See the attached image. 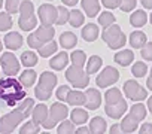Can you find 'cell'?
I'll return each instance as SVG.
<instances>
[{
  "instance_id": "5bb4252c",
  "label": "cell",
  "mask_w": 152,
  "mask_h": 134,
  "mask_svg": "<svg viewBox=\"0 0 152 134\" xmlns=\"http://www.w3.org/2000/svg\"><path fill=\"white\" fill-rule=\"evenodd\" d=\"M69 60H70V55H69L66 51H63V52H58L55 57L51 58L49 66L52 67L54 70H63L64 67L69 64Z\"/></svg>"
},
{
  "instance_id": "6da1fadb",
  "label": "cell",
  "mask_w": 152,
  "mask_h": 134,
  "mask_svg": "<svg viewBox=\"0 0 152 134\" xmlns=\"http://www.w3.org/2000/svg\"><path fill=\"white\" fill-rule=\"evenodd\" d=\"M26 88L20 81H15L14 76H8L6 79L0 81V106H15L23 98H26Z\"/></svg>"
},
{
  "instance_id": "9c48e42d",
  "label": "cell",
  "mask_w": 152,
  "mask_h": 134,
  "mask_svg": "<svg viewBox=\"0 0 152 134\" xmlns=\"http://www.w3.org/2000/svg\"><path fill=\"white\" fill-rule=\"evenodd\" d=\"M37 14H39L40 23H42L43 25H52V24L57 21V14H58V11H57L55 6H52V5H49V3H45V5H40V6H39Z\"/></svg>"
},
{
  "instance_id": "83f0119b",
  "label": "cell",
  "mask_w": 152,
  "mask_h": 134,
  "mask_svg": "<svg viewBox=\"0 0 152 134\" xmlns=\"http://www.w3.org/2000/svg\"><path fill=\"white\" fill-rule=\"evenodd\" d=\"M102 64H103V60H102L99 55H93V57H90L88 61H87V70H85V72H87L88 75L97 73V72L100 70Z\"/></svg>"
},
{
  "instance_id": "ba28073f",
  "label": "cell",
  "mask_w": 152,
  "mask_h": 134,
  "mask_svg": "<svg viewBox=\"0 0 152 134\" xmlns=\"http://www.w3.org/2000/svg\"><path fill=\"white\" fill-rule=\"evenodd\" d=\"M118 79H119V72L115 67L109 66V67H104L103 72L96 78V84L99 88H107V87L113 85Z\"/></svg>"
},
{
  "instance_id": "ac0fdd59",
  "label": "cell",
  "mask_w": 152,
  "mask_h": 134,
  "mask_svg": "<svg viewBox=\"0 0 152 134\" xmlns=\"http://www.w3.org/2000/svg\"><path fill=\"white\" fill-rule=\"evenodd\" d=\"M82 9L90 18H94L100 12V2L99 0H81Z\"/></svg>"
},
{
  "instance_id": "d6986e66",
  "label": "cell",
  "mask_w": 152,
  "mask_h": 134,
  "mask_svg": "<svg viewBox=\"0 0 152 134\" xmlns=\"http://www.w3.org/2000/svg\"><path fill=\"white\" fill-rule=\"evenodd\" d=\"M49 115V109L45 106V104H37L36 107H33V112H31V116H33V121L39 125H42V122L48 118Z\"/></svg>"
},
{
  "instance_id": "db71d44e",
  "label": "cell",
  "mask_w": 152,
  "mask_h": 134,
  "mask_svg": "<svg viewBox=\"0 0 152 134\" xmlns=\"http://www.w3.org/2000/svg\"><path fill=\"white\" fill-rule=\"evenodd\" d=\"M121 131V124H113L110 127V133H119Z\"/></svg>"
},
{
  "instance_id": "b9f144b4",
  "label": "cell",
  "mask_w": 152,
  "mask_h": 134,
  "mask_svg": "<svg viewBox=\"0 0 152 134\" xmlns=\"http://www.w3.org/2000/svg\"><path fill=\"white\" fill-rule=\"evenodd\" d=\"M12 27V18H11V14L9 12H3L0 14V31H5V30H9Z\"/></svg>"
},
{
  "instance_id": "1f68e13d",
  "label": "cell",
  "mask_w": 152,
  "mask_h": 134,
  "mask_svg": "<svg viewBox=\"0 0 152 134\" xmlns=\"http://www.w3.org/2000/svg\"><path fill=\"white\" fill-rule=\"evenodd\" d=\"M104 100H106V104H115V103H119L122 100V94L118 88H110L106 91Z\"/></svg>"
},
{
  "instance_id": "7a4b0ae2",
  "label": "cell",
  "mask_w": 152,
  "mask_h": 134,
  "mask_svg": "<svg viewBox=\"0 0 152 134\" xmlns=\"http://www.w3.org/2000/svg\"><path fill=\"white\" fill-rule=\"evenodd\" d=\"M102 39L109 45L110 49H121L125 45V42H127L125 34L121 31V27L119 25H113V24L103 30Z\"/></svg>"
},
{
  "instance_id": "60d3db41",
  "label": "cell",
  "mask_w": 152,
  "mask_h": 134,
  "mask_svg": "<svg viewBox=\"0 0 152 134\" xmlns=\"http://www.w3.org/2000/svg\"><path fill=\"white\" fill-rule=\"evenodd\" d=\"M40 131V125L36 124L34 121H28L26 122L21 128H20V133L21 134H27V133H39Z\"/></svg>"
},
{
  "instance_id": "91938a15",
  "label": "cell",
  "mask_w": 152,
  "mask_h": 134,
  "mask_svg": "<svg viewBox=\"0 0 152 134\" xmlns=\"http://www.w3.org/2000/svg\"><path fill=\"white\" fill-rule=\"evenodd\" d=\"M3 6V0H0V8H2Z\"/></svg>"
},
{
  "instance_id": "c3c4849f",
  "label": "cell",
  "mask_w": 152,
  "mask_h": 134,
  "mask_svg": "<svg viewBox=\"0 0 152 134\" xmlns=\"http://www.w3.org/2000/svg\"><path fill=\"white\" fill-rule=\"evenodd\" d=\"M51 94L52 92H49V91H46V90H43V88H40V87H36V90H34V95L39 98V100H48L49 97H51Z\"/></svg>"
},
{
  "instance_id": "f6af8a7d",
  "label": "cell",
  "mask_w": 152,
  "mask_h": 134,
  "mask_svg": "<svg viewBox=\"0 0 152 134\" xmlns=\"http://www.w3.org/2000/svg\"><path fill=\"white\" fill-rule=\"evenodd\" d=\"M140 54H142L143 60L152 61V42H146V43L140 48Z\"/></svg>"
},
{
  "instance_id": "74e56055",
  "label": "cell",
  "mask_w": 152,
  "mask_h": 134,
  "mask_svg": "<svg viewBox=\"0 0 152 134\" xmlns=\"http://www.w3.org/2000/svg\"><path fill=\"white\" fill-rule=\"evenodd\" d=\"M131 73L136 76V78H143L146 73H148V66L143 63V61H136L131 67Z\"/></svg>"
},
{
  "instance_id": "d590c367",
  "label": "cell",
  "mask_w": 152,
  "mask_h": 134,
  "mask_svg": "<svg viewBox=\"0 0 152 134\" xmlns=\"http://www.w3.org/2000/svg\"><path fill=\"white\" fill-rule=\"evenodd\" d=\"M33 107H34V100H33V98H28V97L23 98V100L20 101V104H18V109L24 113L26 118H28V115L33 112Z\"/></svg>"
},
{
  "instance_id": "ee69618b",
  "label": "cell",
  "mask_w": 152,
  "mask_h": 134,
  "mask_svg": "<svg viewBox=\"0 0 152 134\" xmlns=\"http://www.w3.org/2000/svg\"><path fill=\"white\" fill-rule=\"evenodd\" d=\"M21 3H23V0H6V3H5L6 12H9V14H17V12L20 11Z\"/></svg>"
},
{
  "instance_id": "7dc6e473",
  "label": "cell",
  "mask_w": 152,
  "mask_h": 134,
  "mask_svg": "<svg viewBox=\"0 0 152 134\" xmlns=\"http://www.w3.org/2000/svg\"><path fill=\"white\" fill-rule=\"evenodd\" d=\"M69 91H70L69 85H61V87L57 90L55 95H57V98H58L60 101H66V98H67V95H69Z\"/></svg>"
},
{
  "instance_id": "4fadbf2b",
  "label": "cell",
  "mask_w": 152,
  "mask_h": 134,
  "mask_svg": "<svg viewBox=\"0 0 152 134\" xmlns=\"http://www.w3.org/2000/svg\"><path fill=\"white\" fill-rule=\"evenodd\" d=\"M54 34H55L54 27H52V25H43V24L34 31V36L39 39V42H40L42 45L46 43V42H49V40H52Z\"/></svg>"
},
{
  "instance_id": "4316f807",
  "label": "cell",
  "mask_w": 152,
  "mask_h": 134,
  "mask_svg": "<svg viewBox=\"0 0 152 134\" xmlns=\"http://www.w3.org/2000/svg\"><path fill=\"white\" fill-rule=\"evenodd\" d=\"M106 128H107L106 121H104L102 116H94V118L90 121V133H96V134L104 133Z\"/></svg>"
},
{
  "instance_id": "e0dca14e",
  "label": "cell",
  "mask_w": 152,
  "mask_h": 134,
  "mask_svg": "<svg viewBox=\"0 0 152 134\" xmlns=\"http://www.w3.org/2000/svg\"><path fill=\"white\" fill-rule=\"evenodd\" d=\"M23 45V36L17 31H11L5 36V46L8 49H18Z\"/></svg>"
},
{
  "instance_id": "52a82bcc",
  "label": "cell",
  "mask_w": 152,
  "mask_h": 134,
  "mask_svg": "<svg viewBox=\"0 0 152 134\" xmlns=\"http://www.w3.org/2000/svg\"><path fill=\"white\" fill-rule=\"evenodd\" d=\"M0 64H2V69L6 76H17V73H20L21 63L12 52H5L0 58Z\"/></svg>"
},
{
  "instance_id": "be15d7a7",
  "label": "cell",
  "mask_w": 152,
  "mask_h": 134,
  "mask_svg": "<svg viewBox=\"0 0 152 134\" xmlns=\"http://www.w3.org/2000/svg\"><path fill=\"white\" fill-rule=\"evenodd\" d=\"M48 2H51V0H48Z\"/></svg>"
},
{
  "instance_id": "8fae6325",
  "label": "cell",
  "mask_w": 152,
  "mask_h": 134,
  "mask_svg": "<svg viewBox=\"0 0 152 134\" xmlns=\"http://www.w3.org/2000/svg\"><path fill=\"white\" fill-rule=\"evenodd\" d=\"M85 95H87V101L84 104L85 109L96 110V109L100 107V104H102V94H100V91L97 88H88Z\"/></svg>"
},
{
  "instance_id": "2e32d148",
  "label": "cell",
  "mask_w": 152,
  "mask_h": 134,
  "mask_svg": "<svg viewBox=\"0 0 152 134\" xmlns=\"http://www.w3.org/2000/svg\"><path fill=\"white\" fill-rule=\"evenodd\" d=\"M113 60H115L119 66L127 67V66H130V64L134 61V54H133L131 49H122V51H119V52L115 54Z\"/></svg>"
},
{
  "instance_id": "7c38bea8",
  "label": "cell",
  "mask_w": 152,
  "mask_h": 134,
  "mask_svg": "<svg viewBox=\"0 0 152 134\" xmlns=\"http://www.w3.org/2000/svg\"><path fill=\"white\" fill-rule=\"evenodd\" d=\"M55 85H57V76H55V73H52V72H43L40 75L39 85L37 87H40V88L52 92V90L55 88Z\"/></svg>"
},
{
  "instance_id": "6125c7cd",
  "label": "cell",
  "mask_w": 152,
  "mask_h": 134,
  "mask_svg": "<svg viewBox=\"0 0 152 134\" xmlns=\"http://www.w3.org/2000/svg\"><path fill=\"white\" fill-rule=\"evenodd\" d=\"M151 76H152V69H151Z\"/></svg>"
},
{
  "instance_id": "836d02e7",
  "label": "cell",
  "mask_w": 152,
  "mask_h": 134,
  "mask_svg": "<svg viewBox=\"0 0 152 134\" xmlns=\"http://www.w3.org/2000/svg\"><path fill=\"white\" fill-rule=\"evenodd\" d=\"M18 25L21 27V30H24V31H30V30L36 28V25H37V20H36L34 15H33V17H28V18H21V17H20V20H18Z\"/></svg>"
},
{
  "instance_id": "30bf717a",
  "label": "cell",
  "mask_w": 152,
  "mask_h": 134,
  "mask_svg": "<svg viewBox=\"0 0 152 134\" xmlns=\"http://www.w3.org/2000/svg\"><path fill=\"white\" fill-rule=\"evenodd\" d=\"M128 106H127V101L122 98L119 103H115V104H106L104 107V112L109 118L112 119H121L124 116V113L127 112Z\"/></svg>"
},
{
  "instance_id": "e575fe53",
  "label": "cell",
  "mask_w": 152,
  "mask_h": 134,
  "mask_svg": "<svg viewBox=\"0 0 152 134\" xmlns=\"http://www.w3.org/2000/svg\"><path fill=\"white\" fill-rule=\"evenodd\" d=\"M20 61H21V64L26 66V67H33V66L37 64V55H36L33 51H26V52H23Z\"/></svg>"
},
{
  "instance_id": "bcb514c9",
  "label": "cell",
  "mask_w": 152,
  "mask_h": 134,
  "mask_svg": "<svg viewBox=\"0 0 152 134\" xmlns=\"http://www.w3.org/2000/svg\"><path fill=\"white\" fill-rule=\"evenodd\" d=\"M136 0H121V5H119V9L122 12H131L134 8H136Z\"/></svg>"
},
{
  "instance_id": "cb8c5ba5",
  "label": "cell",
  "mask_w": 152,
  "mask_h": 134,
  "mask_svg": "<svg viewBox=\"0 0 152 134\" xmlns=\"http://www.w3.org/2000/svg\"><path fill=\"white\" fill-rule=\"evenodd\" d=\"M20 82L24 88H30L34 82H36V72L28 69L27 67V70H24L21 75H20Z\"/></svg>"
},
{
  "instance_id": "603a6c76",
  "label": "cell",
  "mask_w": 152,
  "mask_h": 134,
  "mask_svg": "<svg viewBox=\"0 0 152 134\" xmlns=\"http://www.w3.org/2000/svg\"><path fill=\"white\" fill-rule=\"evenodd\" d=\"M70 119L75 125H82L88 121V112L85 109H73L70 113Z\"/></svg>"
},
{
  "instance_id": "681fc988",
  "label": "cell",
  "mask_w": 152,
  "mask_h": 134,
  "mask_svg": "<svg viewBox=\"0 0 152 134\" xmlns=\"http://www.w3.org/2000/svg\"><path fill=\"white\" fill-rule=\"evenodd\" d=\"M102 5L107 9H116L121 5V0H102Z\"/></svg>"
},
{
  "instance_id": "6f0895ef",
  "label": "cell",
  "mask_w": 152,
  "mask_h": 134,
  "mask_svg": "<svg viewBox=\"0 0 152 134\" xmlns=\"http://www.w3.org/2000/svg\"><path fill=\"white\" fill-rule=\"evenodd\" d=\"M148 109H149V112L152 113V95L148 98Z\"/></svg>"
},
{
  "instance_id": "9a60e30c",
  "label": "cell",
  "mask_w": 152,
  "mask_h": 134,
  "mask_svg": "<svg viewBox=\"0 0 152 134\" xmlns=\"http://www.w3.org/2000/svg\"><path fill=\"white\" fill-rule=\"evenodd\" d=\"M66 101L70 106H84L87 101V95H85V92H82L79 90H73V91H69Z\"/></svg>"
},
{
  "instance_id": "8992f818",
  "label": "cell",
  "mask_w": 152,
  "mask_h": 134,
  "mask_svg": "<svg viewBox=\"0 0 152 134\" xmlns=\"http://www.w3.org/2000/svg\"><path fill=\"white\" fill-rule=\"evenodd\" d=\"M124 94L133 101H143L148 98V91L133 79H130L124 84Z\"/></svg>"
},
{
  "instance_id": "f907efd6",
  "label": "cell",
  "mask_w": 152,
  "mask_h": 134,
  "mask_svg": "<svg viewBox=\"0 0 152 134\" xmlns=\"http://www.w3.org/2000/svg\"><path fill=\"white\" fill-rule=\"evenodd\" d=\"M140 133H143V134H151L152 133V124H149V122H145L142 127H140V130H139Z\"/></svg>"
},
{
  "instance_id": "ab89813d",
  "label": "cell",
  "mask_w": 152,
  "mask_h": 134,
  "mask_svg": "<svg viewBox=\"0 0 152 134\" xmlns=\"http://www.w3.org/2000/svg\"><path fill=\"white\" fill-rule=\"evenodd\" d=\"M99 23L103 28H106V27H109L115 23V15L110 14V12H102L100 17H99Z\"/></svg>"
},
{
  "instance_id": "f35d334b",
  "label": "cell",
  "mask_w": 152,
  "mask_h": 134,
  "mask_svg": "<svg viewBox=\"0 0 152 134\" xmlns=\"http://www.w3.org/2000/svg\"><path fill=\"white\" fill-rule=\"evenodd\" d=\"M57 11H58V14H57V21H55V24L64 25L66 23H69V14H70V12L66 9V6L61 5V6L57 8Z\"/></svg>"
},
{
  "instance_id": "9f6ffc18",
  "label": "cell",
  "mask_w": 152,
  "mask_h": 134,
  "mask_svg": "<svg viewBox=\"0 0 152 134\" xmlns=\"http://www.w3.org/2000/svg\"><path fill=\"white\" fill-rule=\"evenodd\" d=\"M146 85H148V90H151V91H152V76H149V78H148Z\"/></svg>"
},
{
  "instance_id": "d4e9b609",
  "label": "cell",
  "mask_w": 152,
  "mask_h": 134,
  "mask_svg": "<svg viewBox=\"0 0 152 134\" xmlns=\"http://www.w3.org/2000/svg\"><path fill=\"white\" fill-rule=\"evenodd\" d=\"M82 37L85 42H94L99 37V27L96 24H88L82 28Z\"/></svg>"
},
{
  "instance_id": "3957f363",
  "label": "cell",
  "mask_w": 152,
  "mask_h": 134,
  "mask_svg": "<svg viewBox=\"0 0 152 134\" xmlns=\"http://www.w3.org/2000/svg\"><path fill=\"white\" fill-rule=\"evenodd\" d=\"M66 79L78 90L87 88L90 84V75L84 70V67H78L73 64L66 70Z\"/></svg>"
},
{
  "instance_id": "f5cc1de1",
  "label": "cell",
  "mask_w": 152,
  "mask_h": 134,
  "mask_svg": "<svg viewBox=\"0 0 152 134\" xmlns=\"http://www.w3.org/2000/svg\"><path fill=\"white\" fill-rule=\"evenodd\" d=\"M142 6L145 9H152V0H142Z\"/></svg>"
},
{
  "instance_id": "7bdbcfd3",
  "label": "cell",
  "mask_w": 152,
  "mask_h": 134,
  "mask_svg": "<svg viewBox=\"0 0 152 134\" xmlns=\"http://www.w3.org/2000/svg\"><path fill=\"white\" fill-rule=\"evenodd\" d=\"M75 124L72 122V119L70 121H66V119H63L61 121V124L58 125V128H57V131L60 133V134H66V133H75Z\"/></svg>"
},
{
  "instance_id": "680465c9",
  "label": "cell",
  "mask_w": 152,
  "mask_h": 134,
  "mask_svg": "<svg viewBox=\"0 0 152 134\" xmlns=\"http://www.w3.org/2000/svg\"><path fill=\"white\" fill-rule=\"evenodd\" d=\"M149 21H151V24H152V14L149 15Z\"/></svg>"
},
{
  "instance_id": "484cf974",
  "label": "cell",
  "mask_w": 152,
  "mask_h": 134,
  "mask_svg": "<svg viewBox=\"0 0 152 134\" xmlns=\"http://www.w3.org/2000/svg\"><path fill=\"white\" fill-rule=\"evenodd\" d=\"M146 42H148V39H146V34L143 31H133L130 34V45H131V48L140 49Z\"/></svg>"
},
{
  "instance_id": "f1b7e54d",
  "label": "cell",
  "mask_w": 152,
  "mask_h": 134,
  "mask_svg": "<svg viewBox=\"0 0 152 134\" xmlns=\"http://www.w3.org/2000/svg\"><path fill=\"white\" fill-rule=\"evenodd\" d=\"M84 21H85V17H84V14L81 11H78V9L70 11V14H69V24L72 27L78 28V27H81L84 24Z\"/></svg>"
},
{
  "instance_id": "277c9868",
  "label": "cell",
  "mask_w": 152,
  "mask_h": 134,
  "mask_svg": "<svg viewBox=\"0 0 152 134\" xmlns=\"http://www.w3.org/2000/svg\"><path fill=\"white\" fill-rule=\"evenodd\" d=\"M69 115V109L66 104L63 103H54L51 107H49V115L48 118L42 122V127L45 130H51L54 128L58 122H61L63 119H66Z\"/></svg>"
},
{
  "instance_id": "ffe728a7",
  "label": "cell",
  "mask_w": 152,
  "mask_h": 134,
  "mask_svg": "<svg viewBox=\"0 0 152 134\" xmlns=\"http://www.w3.org/2000/svg\"><path fill=\"white\" fill-rule=\"evenodd\" d=\"M76 43H78V39L72 31H64L60 36V45L63 46V49H72L76 46Z\"/></svg>"
},
{
  "instance_id": "816d5d0a",
  "label": "cell",
  "mask_w": 152,
  "mask_h": 134,
  "mask_svg": "<svg viewBox=\"0 0 152 134\" xmlns=\"http://www.w3.org/2000/svg\"><path fill=\"white\" fill-rule=\"evenodd\" d=\"M61 2H63L64 6H75L76 3L79 2V0H61Z\"/></svg>"
},
{
  "instance_id": "4dcf8cb0",
  "label": "cell",
  "mask_w": 152,
  "mask_h": 134,
  "mask_svg": "<svg viewBox=\"0 0 152 134\" xmlns=\"http://www.w3.org/2000/svg\"><path fill=\"white\" fill-rule=\"evenodd\" d=\"M130 115L133 116V118H136L137 121H143L145 119V116H146V107H145V104H142L140 101H134V104L130 107Z\"/></svg>"
},
{
  "instance_id": "8d00e7d4",
  "label": "cell",
  "mask_w": 152,
  "mask_h": 134,
  "mask_svg": "<svg viewBox=\"0 0 152 134\" xmlns=\"http://www.w3.org/2000/svg\"><path fill=\"white\" fill-rule=\"evenodd\" d=\"M20 17L21 18H28V17H33L34 15V6L31 2H28V0H23V3L20 6Z\"/></svg>"
},
{
  "instance_id": "d6a6232c",
  "label": "cell",
  "mask_w": 152,
  "mask_h": 134,
  "mask_svg": "<svg viewBox=\"0 0 152 134\" xmlns=\"http://www.w3.org/2000/svg\"><path fill=\"white\" fill-rule=\"evenodd\" d=\"M70 61H72L73 66L84 67L87 64V55H85L84 51H78V49H76V51H73L70 54Z\"/></svg>"
},
{
  "instance_id": "7402d4cb",
  "label": "cell",
  "mask_w": 152,
  "mask_h": 134,
  "mask_svg": "<svg viewBox=\"0 0 152 134\" xmlns=\"http://www.w3.org/2000/svg\"><path fill=\"white\" fill-rule=\"evenodd\" d=\"M148 23V15H146V12L145 11H134L133 14H131V17H130V24L133 25V27H143L145 24Z\"/></svg>"
},
{
  "instance_id": "94428289",
  "label": "cell",
  "mask_w": 152,
  "mask_h": 134,
  "mask_svg": "<svg viewBox=\"0 0 152 134\" xmlns=\"http://www.w3.org/2000/svg\"><path fill=\"white\" fill-rule=\"evenodd\" d=\"M0 51H2V40H0Z\"/></svg>"
},
{
  "instance_id": "f546056e",
  "label": "cell",
  "mask_w": 152,
  "mask_h": 134,
  "mask_svg": "<svg viewBox=\"0 0 152 134\" xmlns=\"http://www.w3.org/2000/svg\"><path fill=\"white\" fill-rule=\"evenodd\" d=\"M37 51H39V55H40V57L48 58V57H51L52 54H55V52H57V42H54V39H52V40H49V42L43 43Z\"/></svg>"
},
{
  "instance_id": "11a10c76",
  "label": "cell",
  "mask_w": 152,
  "mask_h": 134,
  "mask_svg": "<svg viewBox=\"0 0 152 134\" xmlns=\"http://www.w3.org/2000/svg\"><path fill=\"white\" fill-rule=\"evenodd\" d=\"M76 133H81V134H84V133H90V127H79L78 130H76Z\"/></svg>"
},
{
  "instance_id": "5b68a950",
  "label": "cell",
  "mask_w": 152,
  "mask_h": 134,
  "mask_svg": "<svg viewBox=\"0 0 152 134\" xmlns=\"http://www.w3.org/2000/svg\"><path fill=\"white\" fill-rule=\"evenodd\" d=\"M24 113L17 107L12 112H9L8 115L0 118V133H12L24 119Z\"/></svg>"
},
{
  "instance_id": "44dd1931",
  "label": "cell",
  "mask_w": 152,
  "mask_h": 134,
  "mask_svg": "<svg viewBox=\"0 0 152 134\" xmlns=\"http://www.w3.org/2000/svg\"><path fill=\"white\" fill-rule=\"evenodd\" d=\"M137 125H139V121L128 113V115L124 116V119L121 121V131H122V133H134V131L137 130Z\"/></svg>"
}]
</instances>
